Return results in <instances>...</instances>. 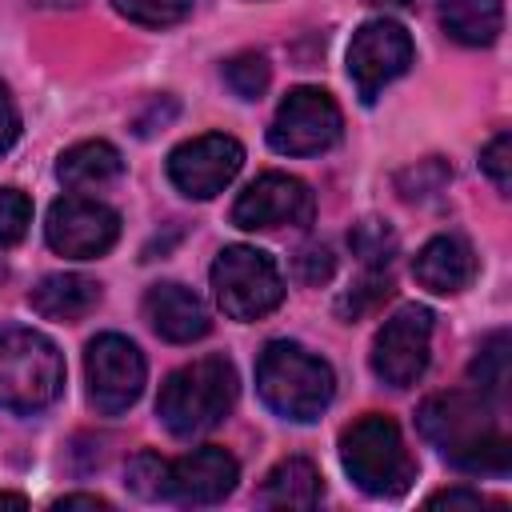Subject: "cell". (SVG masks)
I'll list each match as a JSON object with an SVG mask.
<instances>
[{
    "mask_svg": "<svg viewBox=\"0 0 512 512\" xmlns=\"http://www.w3.org/2000/svg\"><path fill=\"white\" fill-rule=\"evenodd\" d=\"M496 400L484 392H440L428 396L416 412L420 436L440 448L448 464L472 476H508L512 440L500 428Z\"/></svg>",
    "mask_w": 512,
    "mask_h": 512,
    "instance_id": "1",
    "label": "cell"
},
{
    "mask_svg": "<svg viewBox=\"0 0 512 512\" xmlns=\"http://www.w3.org/2000/svg\"><path fill=\"white\" fill-rule=\"evenodd\" d=\"M256 392L276 416H284L292 424H308L332 404L336 376H332L328 360H320L304 344L272 340V344H264V352L256 360Z\"/></svg>",
    "mask_w": 512,
    "mask_h": 512,
    "instance_id": "2",
    "label": "cell"
},
{
    "mask_svg": "<svg viewBox=\"0 0 512 512\" xmlns=\"http://www.w3.org/2000/svg\"><path fill=\"white\" fill-rule=\"evenodd\" d=\"M236 404V368L232 360L224 356H200L184 368H176L160 396H156V416L160 424L180 436V440H192V436H204L212 432Z\"/></svg>",
    "mask_w": 512,
    "mask_h": 512,
    "instance_id": "3",
    "label": "cell"
},
{
    "mask_svg": "<svg viewBox=\"0 0 512 512\" xmlns=\"http://www.w3.org/2000/svg\"><path fill=\"white\" fill-rule=\"evenodd\" d=\"M340 464L368 496H404L416 480V460L392 416L364 412L340 432Z\"/></svg>",
    "mask_w": 512,
    "mask_h": 512,
    "instance_id": "4",
    "label": "cell"
},
{
    "mask_svg": "<svg viewBox=\"0 0 512 512\" xmlns=\"http://www.w3.org/2000/svg\"><path fill=\"white\" fill-rule=\"evenodd\" d=\"M64 388V356L60 348L20 324L0 328V408L32 416L44 412Z\"/></svg>",
    "mask_w": 512,
    "mask_h": 512,
    "instance_id": "5",
    "label": "cell"
},
{
    "mask_svg": "<svg viewBox=\"0 0 512 512\" xmlns=\"http://www.w3.org/2000/svg\"><path fill=\"white\" fill-rule=\"evenodd\" d=\"M212 292L224 316L232 320H260L284 300L280 268L268 252L252 244H232L212 264Z\"/></svg>",
    "mask_w": 512,
    "mask_h": 512,
    "instance_id": "6",
    "label": "cell"
},
{
    "mask_svg": "<svg viewBox=\"0 0 512 512\" xmlns=\"http://www.w3.org/2000/svg\"><path fill=\"white\" fill-rule=\"evenodd\" d=\"M344 132V116L324 88H292L268 128V144L280 156H320Z\"/></svg>",
    "mask_w": 512,
    "mask_h": 512,
    "instance_id": "7",
    "label": "cell"
},
{
    "mask_svg": "<svg viewBox=\"0 0 512 512\" xmlns=\"http://www.w3.org/2000/svg\"><path fill=\"white\" fill-rule=\"evenodd\" d=\"M84 376H88L92 408L104 412V416H116V412H124L140 400L148 364H144V352L128 336L104 332L84 352Z\"/></svg>",
    "mask_w": 512,
    "mask_h": 512,
    "instance_id": "8",
    "label": "cell"
},
{
    "mask_svg": "<svg viewBox=\"0 0 512 512\" xmlns=\"http://www.w3.org/2000/svg\"><path fill=\"white\" fill-rule=\"evenodd\" d=\"M412 36L396 20H368L352 32L348 44V80L364 104H376V96L400 80L412 68Z\"/></svg>",
    "mask_w": 512,
    "mask_h": 512,
    "instance_id": "9",
    "label": "cell"
},
{
    "mask_svg": "<svg viewBox=\"0 0 512 512\" xmlns=\"http://www.w3.org/2000/svg\"><path fill=\"white\" fill-rule=\"evenodd\" d=\"M432 352V312L424 304L396 308L372 340V372L388 388H408L424 376Z\"/></svg>",
    "mask_w": 512,
    "mask_h": 512,
    "instance_id": "10",
    "label": "cell"
},
{
    "mask_svg": "<svg viewBox=\"0 0 512 512\" xmlns=\"http://www.w3.org/2000/svg\"><path fill=\"white\" fill-rule=\"evenodd\" d=\"M312 216H316V200H312L308 184L296 176H284V172H264L232 204V224L244 232L308 228Z\"/></svg>",
    "mask_w": 512,
    "mask_h": 512,
    "instance_id": "11",
    "label": "cell"
},
{
    "mask_svg": "<svg viewBox=\"0 0 512 512\" xmlns=\"http://www.w3.org/2000/svg\"><path fill=\"white\" fill-rule=\"evenodd\" d=\"M48 248L68 260H96L120 236V216L92 196H60L44 220Z\"/></svg>",
    "mask_w": 512,
    "mask_h": 512,
    "instance_id": "12",
    "label": "cell"
},
{
    "mask_svg": "<svg viewBox=\"0 0 512 512\" xmlns=\"http://www.w3.org/2000/svg\"><path fill=\"white\" fill-rule=\"evenodd\" d=\"M240 164H244L240 140H232L224 132H208V136H196V140H184L180 148H172L168 180L188 200H212L216 192H224L236 180Z\"/></svg>",
    "mask_w": 512,
    "mask_h": 512,
    "instance_id": "13",
    "label": "cell"
},
{
    "mask_svg": "<svg viewBox=\"0 0 512 512\" xmlns=\"http://www.w3.org/2000/svg\"><path fill=\"white\" fill-rule=\"evenodd\" d=\"M240 480V464L232 452L216 448V444H204L180 460L168 464V480H164V500H176V504H220Z\"/></svg>",
    "mask_w": 512,
    "mask_h": 512,
    "instance_id": "14",
    "label": "cell"
},
{
    "mask_svg": "<svg viewBox=\"0 0 512 512\" xmlns=\"http://www.w3.org/2000/svg\"><path fill=\"white\" fill-rule=\"evenodd\" d=\"M144 320L168 344H192V340L208 336V328H212L204 300L192 288L172 284V280L168 284H152L144 292Z\"/></svg>",
    "mask_w": 512,
    "mask_h": 512,
    "instance_id": "15",
    "label": "cell"
},
{
    "mask_svg": "<svg viewBox=\"0 0 512 512\" xmlns=\"http://www.w3.org/2000/svg\"><path fill=\"white\" fill-rule=\"evenodd\" d=\"M412 276L420 288L436 292V296H452L464 292L476 280V252L464 236H432L416 260H412Z\"/></svg>",
    "mask_w": 512,
    "mask_h": 512,
    "instance_id": "16",
    "label": "cell"
},
{
    "mask_svg": "<svg viewBox=\"0 0 512 512\" xmlns=\"http://www.w3.org/2000/svg\"><path fill=\"white\" fill-rule=\"evenodd\" d=\"M28 304L44 316V320H80L88 316L96 304H100V284L80 276V272H52L44 276L32 292H28Z\"/></svg>",
    "mask_w": 512,
    "mask_h": 512,
    "instance_id": "17",
    "label": "cell"
},
{
    "mask_svg": "<svg viewBox=\"0 0 512 512\" xmlns=\"http://www.w3.org/2000/svg\"><path fill=\"white\" fill-rule=\"evenodd\" d=\"M320 496H324L320 472H316V464L304 460V456L280 460V464L264 476V484H260V492H256V500H260L264 508H312V504H320Z\"/></svg>",
    "mask_w": 512,
    "mask_h": 512,
    "instance_id": "18",
    "label": "cell"
},
{
    "mask_svg": "<svg viewBox=\"0 0 512 512\" xmlns=\"http://www.w3.org/2000/svg\"><path fill=\"white\" fill-rule=\"evenodd\" d=\"M440 28L464 48H488L496 44L504 28V4L500 0H444Z\"/></svg>",
    "mask_w": 512,
    "mask_h": 512,
    "instance_id": "19",
    "label": "cell"
},
{
    "mask_svg": "<svg viewBox=\"0 0 512 512\" xmlns=\"http://www.w3.org/2000/svg\"><path fill=\"white\" fill-rule=\"evenodd\" d=\"M120 172H124V160H120V152L108 140H80L56 164V176L68 188H104Z\"/></svg>",
    "mask_w": 512,
    "mask_h": 512,
    "instance_id": "20",
    "label": "cell"
},
{
    "mask_svg": "<svg viewBox=\"0 0 512 512\" xmlns=\"http://www.w3.org/2000/svg\"><path fill=\"white\" fill-rule=\"evenodd\" d=\"M468 376H472L476 392L492 396L496 404L508 396V336H504V332H492V336L480 344V352H476Z\"/></svg>",
    "mask_w": 512,
    "mask_h": 512,
    "instance_id": "21",
    "label": "cell"
},
{
    "mask_svg": "<svg viewBox=\"0 0 512 512\" xmlns=\"http://www.w3.org/2000/svg\"><path fill=\"white\" fill-rule=\"evenodd\" d=\"M348 244H352V252H356L368 268H388L392 256H396V232H392L384 220H376V216L360 220V224L348 232Z\"/></svg>",
    "mask_w": 512,
    "mask_h": 512,
    "instance_id": "22",
    "label": "cell"
},
{
    "mask_svg": "<svg viewBox=\"0 0 512 512\" xmlns=\"http://www.w3.org/2000/svg\"><path fill=\"white\" fill-rule=\"evenodd\" d=\"M220 72H224V84H228L240 100H256V96L268 88V80H272V68H268V60H264L260 52H240V56H232Z\"/></svg>",
    "mask_w": 512,
    "mask_h": 512,
    "instance_id": "23",
    "label": "cell"
},
{
    "mask_svg": "<svg viewBox=\"0 0 512 512\" xmlns=\"http://www.w3.org/2000/svg\"><path fill=\"white\" fill-rule=\"evenodd\" d=\"M112 8L132 24L168 28V24H180L192 12V0H112Z\"/></svg>",
    "mask_w": 512,
    "mask_h": 512,
    "instance_id": "24",
    "label": "cell"
},
{
    "mask_svg": "<svg viewBox=\"0 0 512 512\" xmlns=\"http://www.w3.org/2000/svg\"><path fill=\"white\" fill-rule=\"evenodd\" d=\"M28 224H32V200L20 188H0V248L20 244Z\"/></svg>",
    "mask_w": 512,
    "mask_h": 512,
    "instance_id": "25",
    "label": "cell"
},
{
    "mask_svg": "<svg viewBox=\"0 0 512 512\" xmlns=\"http://www.w3.org/2000/svg\"><path fill=\"white\" fill-rule=\"evenodd\" d=\"M164 480H168V460L156 452H140L128 464V488L144 500H164Z\"/></svg>",
    "mask_w": 512,
    "mask_h": 512,
    "instance_id": "26",
    "label": "cell"
},
{
    "mask_svg": "<svg viewBox=\"0 0 512 512\" xmlns=\"http://www.w3.org/2000/svg\"><path fill=\"white\" fill-rule=\"evenodd\" d=\"M480 168H484V176L496 184V192H508V188H512V136H508V132H496V136L484 144Z\"/></svg>",
    "mask_w": 512,
    "mask_h": 512,
    "instance_id": "27",
    "label": "cell"
},
{
    "mask_svg": "<svg viewBox=\"0 0 512 512\" xmlns=\"http://www.w3.org/2000/svg\"><path fill=\"white\" fill-rule=\"evenodd\" d=\"M392 296V280L384 276V268H372L344 300H340V312L344 316H360V312H368V308H376L380 300H388Z\"/></svg>",
    "mask_w": 512,
    "mask_h": 512,
    "instance_id": "28",
    "label": "cell"
},
{
    "mask_svg": "<svg viewBox=\"0 0 512 512\" xmlns=\"http://www.w3.org/2000/svg\"><path fill=\"white\" fill-rule=\"evenodd\" d=\"M448 180V168L440 164V160H424V164H416V168H408V172H400L396 176V184H400V196H432L440 184Z\"/></svg>",
    "mask_w": 512,
    "mask_h": 512,
    "instance_id": "29",
    "label": "cell"
},
{
    "mask_svg": "<svg viewBox=\"0 0 512 512\" xmlns=\"http://www.w3.org/2000/svg\"><path fill=\"white\" fill-rule=\"evenodd\" d=\"M292 268H296V280L300 284H324L328 276H332V252L328 248H300L296 252V260H292Z\"/></svg>",
    "mask_w": 512,
    "mask_h": 512,
    "instance_id": "30",
    "label": "cell"
},
{
    "mask_svg": "<svg viewBox=\"0 0 512 512\" xmlns=\"http://www.w3.org/2000/svg\"><path fill=\"white\" fill-rule=\"evenodd\" d=\"M16 136H20V112H16L12 96H8V88L0 84V156L16 144Z\"/></svg>",
    "mask_w": 512,
    "mask_h": 512,
    "instance_id": "31",
    "label": "cell"
},
{
    "mask_svg": "<svg viewBox=\"0 0 512 512\" xmlns=\"http://www.w3.org/2000/svg\"><path fill=\"white\" fill-rule=\"evenodd\" d=\"M428 504H468V508H480L484 496L480 492H436Z\"/></svg>",
    "mask_w": 512,
    "mask_h": 512,
    "instance_id": "32",
    "label": "cell"
},
{
    "mask_svg": "<svg viewBox=\"0 0 512 512\" xmlns=\"http://www.w3.org/2000/svg\"><path fill=\"white\" fill-rule=\"evenodd\" d=\"M56 508H108V500H100V496H64Z\"/></svg>",
    "mask_w": 512,
    "mask_h": 512,
    "instance_id": "33",
    "label": "cell"
},
{
    "mask_svg": "<svg viewBox=\"0 0 512 512\" xmlns=\"http://www.w3.org/2000/svg\"><path fill=\"white\" fill-rule=\"evenodd\" d=\"M0 504H12V508H24V496H12V492H0Z\"/></svg>",
    "mask_w": 512,
    "mask_h": 512,
    "instance_id": "34",
    "label": "cell"
},
{
    "mask_svg": "<svg viewBox=\"0 0 512 512\" xmlns=\"http://www.w3.org/2000/svg\"><path fill=\"white\" fill-rule=\"evenodd\" d=\"M368 4H380V8H408L412 0H368Z\"/></svg>",
    "mask_w": 512,
    "mask_h": 512,
    "instance_id": "35",
    "label": "cell"
}]
</instances>
